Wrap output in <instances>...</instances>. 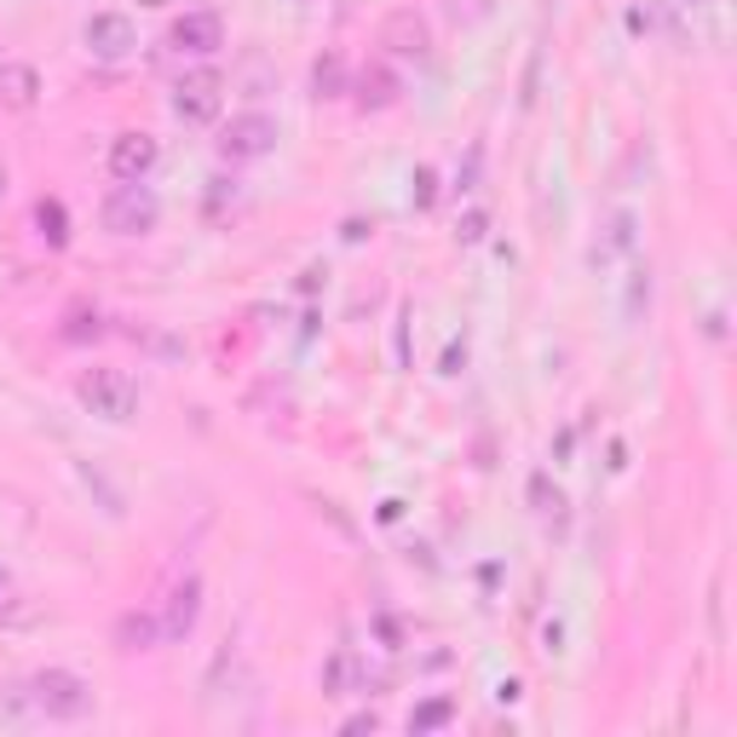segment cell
<instances>
[{
	"mask_svg": "<svg viewBox=\"0 0 737 737\" xmlns=\"http://www.w3.org/2000/svg\"><path fill=\"white\" fill-rule=\"evenodd\" d=\"M29 702L47 715V720H87L92 715V686L70 668H41L36 680H29Z\"/></svg>",
	"mask_w": 737,
	"mask_h": 737,
	"instance_id": "cell-1",
	"label": "cell"
},
{
	"mask_svg": "<svg viewBox=\"0 0 737 737\" xmlns=\"http://www.w3.org/2000/svg\"><path fill=\"white\" fill-rule=\"evenodd\" d=\"M76 397L92 410V415H105V421H132V410H139V381L127 375V368H87V375L76 381Z\"/></svg>",
	"mask_w": 737,
	"mask_h": 737,
	"instance_id": "cell-2",
	"label": "cell"
},
{
	"mask_svg": "<svg viewBox=\"0 0 737 737\" xmlns=\"http://www.w3.org/2000/svg\"><path fill=\"white\" fill-rule=\"evenodd\" d=\"M156 219H161V203L145 179H121L105 196V230H116V237H145V230H156Z\"/></svg>",
	"mask_w": 737,
	"mask_h": 737,
	"instance_id": "cell-3",
	"label": "cell"
},
{
	"mask_svg": "<svg viewBox=\"0 0 737 737\" xmlns=\"http://www.w3.org/2000/svg\"><path fill=\"white\" fill-rule=\"evenodd\" d=\"M225 110V76L219 70H190L179 87H174V116L190 121V127H203Z\"/></svg>",
	"mask_w": 737,
	"mask_h": 737,
	"instance_id": "cell-4",
	"label": "cell"
},
{
	"mask_svg": "<svg viewBox=\"0 0 737 737\" xmlns=\"http://www.w3.org/2000/svg\"><path fill=\"white\" fill-rule=\"evenodd\" d=\"M272 145H277V121L259 116V110L230 116V127L219 132V156L225 161H259V156H272Z\"/></svg>",
	"mask_w": 737,
	"mask_h": 737,
	"instance_id": "cell-5",
	"label": "cell"
},
{
	"mask_svg": "<svg viewBox=\"0 0 737 737\" xmlns=\"http://www.w3.org/2000/svg\"><path fill=\"white\" fill-rule=\"evenodd\" d=\"M381 47L392 52V58H432V29H426V18L415 12V7H397V12H386L381 18Z\"/></svg>",
	"mask_w": 737,
	"mask_h": 737,
	"instance_id": "cell-6",
	"label": "cell"
},
{
	"mask_svg": "<svg viewBox=\"0 0 737 737\" xmlns=\"http://www.w3.org/2000/svg\"><path fill=\"white\" fill-rule=\"evenodd\" d=\"M81 41H87V52H92V58L121 63L132 47H139V29H132V18H121V12H92V18H87V29H81Z\"/></svg>",
	"mask_w": 737,
	"mask_h": 737,
	"instance_id": "cell-7",
	"label": "cell"
},
{
	"mask_svg": "<svg viewBox=\"0 0 737 737\" xmlns=\"http://www.w3.org/2000/svg\"><path fill=\"white\" fill-rule=\"evenodd\" d=\"M167 41H174L179 52L208 58V52H219V47H225V23H219V12H185L174 29H167Z\"/></svg>",
	"mask_w": 737,
	"mask_h": 737,
	"instance_id": "cell-8",
	"label": "cell"
},
{
	"mask_svg": "<svg viewBox=\"0 0 737 737\" xmlns=\"http://www.w3.org/2000/svg\"><path fill=\"white\" fill-rule=\"evenodd\" d=\"M156 167V139L150 132H116L110 139V174L116 179H145Z\"/></svg>",
	"mask_w": 737,
	"mask_h": 737,
	"instance_id": "cell-9",
	"label": "cell"
},
{
	"mask_svg": "<svg viewBox=\"0 0 737 737\" xmlns=\"http://www.w3.org/2000/svg\"><path fill=\"white\" fill-rule=\"evenodd\" d=\"M196 611H203V582H196V577L174 582V593H167V617H161V633H167V640H185V633L196 628Z\"/></svg>",
	"mask_w": 737,
	"mask_h": 737,
	"instance_id": "cell-10",
	"label": "cell"
},
{
	"mask_svg": "<svg viewBox=\"0 0 737 737\" xmlns=\"http://www.w3.org/2000/svg\"><path fill=\"white\" fill-rule=\"evenodd\" d=\"M352 92H357V110H392V105H397V92H404V87H397V76L386 70V63H363Z\"/></svg>",
	"mask_w": 737,
	"mask_h": 737,
	"instance_id": "cell-11",
	"label": "cell"
},
{
	"mask_svg": "<svg viewBox=\"0 0 737 737\" xmlns=\"http://www.w3.org/2000/svg\"><path fill=\"white\" fill-rule=\"evenodd\" d=\"M41 98V76L29 63H0V105L7 110H36Z\"/></svg>",
	"mask_w": 737,
	"mask_h": 737,
	"instance_id": "cell-12",
	"label": "cell"
},
{
	"mask_svg": "<svg viewBox=\"0 0 737 737\" xmlns=\"http://www.w3.org/2000/svg\"><path fill=\"white\" fill-rule=\"evenodd\" d=\"M156 640H167V633H161V622H156L150 611H127V617L116 622V646H121V651H150Z\"/></svg>",
	"mask_w": 737,
	"mask_h": 737,
	"instance_id": "cell-13",
	"label": "cell"
},
{
	"mask_svg": "<svg viewBox=\"0 0 737 737\" xmlns=\"http://www.w3.org/2000/svg\"><path fill=\"white\" fill-rule=\"evenodd\" d=\"M36 237H41L47 248H63V243H70V214H63L58 196H41V203H36Z\"/></svg>",
	"mask_w": 737,
	"mask_h": 737,
	"instance_id": "cell-14",
	"label": "cell"
},
{
	"mask_svg": "<svg viewBox=\"0 0 737 737\" xmlns=\"http://www.w3.org/2000/svg\"><path fill=\"white\" fill-rule=\"evenodd\" d=\"M312 87H317V98H341L346 92V63H341V52H323L312 63Z\"/></svg>",
	"mask_w": 737,
	"mask_h": 737,
	"instance_id": "cell-15",
	"label": "cell"
},
{
	"mask_svg": "<svg viewBox=\"0 0 737 737\" xmlns=\"http://www.w3.org/2000/svg\"><path fill=\"white\" fill-rule=\"evenodd\" d=\"M450 720H455V702H450V697H426V702H415L410 731L421 737V731H439V726H450Z\"/></svg>",
	"mask_w": 737,
	"mask_h": 737,
	"instance_id": "cell-16",
	"label": "cell"
},
{
	"mask_svg": "<svg viewBox=\"0 0 737 737\" xmlns=\"http://www.w3.org/2000/svg\"><path fill=\"white\" fill-rule=\"evenodd\" d=\"M530 501H535V513H548V519H559V508H564V495H559V484L548 473L530 479Z\"/></svg>",
	"mask_w": 737,
	"mask_h": 737,
	"instance_id": "cell-17",
	"label": "cell"
},
{
	"mask_svg": "<svg viewBox=\"0 0 737 737\" xmlns=\"http://www.w3.org/2000/svg\"><path fill=\"white\" fill-rule=\"evenodd\" d=\"M346 686H352V657L341 651V657H328V668H323V691L328 697H346Z\"/></svg>",
	"mask_w": 737,
	"mask_h": 737,
	"instance_id": "cell-18",
	"label": "cell"
},
{
	"mask_svg": "<svg viewBox=\"0 0 737 737\" xmlns=\"http://www.w3.org/2000/svg\"><path fill=\"white\" fill-rule=\"evenodd\" d=\"M63 334H70V341H98V334H105V323H98V312L87 317V312H70V328H63Z\"/></svg>",
	"mask_w": 737,
	"mask_h": 737,
	"instance_id": "cell-19",
	"label": "cell"
},
{
	"mask_svg": "<svg viewBox=\"0 0 737 737\" xmlns=\"http://www.w3.org/2000/svg\"><path fill=\"white\" fill-rule=\"evenodd\" d=\"M484 230H490V214L484 208H466L461 214V243H484Z\"/></svg>",
	"mask_w": 737,
	"mask_h": 737,
	"instance_id": "cell-20",
	"label": "cell"
},
{
	"mask_svg": "<svg viewBox=\"0 0 737 737\" xmlns=\"http://www.w3.org/2000/svg\"><path fill=\"white\" fill-rule=\"evenodd\" d=\"M415 208H432V196H439V174H432V167H415Z\"/></svg>",
	"mask_w": 737,
	"mask_h": 737,
	"instance_id": "cell-21",
	"label": "cell"
},
{
	"mask_svg": "<svg viewBox=\"0 0 737 737\" xmlns=\"http://www.w3.org/2000/svg\"><path fill=\"white\" fill-rule=\"evenodd\" d=\"M375 726H381V720H375V709H368V715H352L341 731H352V737H357V731H375Z\"/></svg>",
	"mask_w": 737,
	"mask_h": 737,
	"instance_id": "cell-22",
	"label": "cell"
},
{
	"mask_svg": "<svg viewBox=\"0 0 737 737\" xmlns=\"http://www.w3.org/2000/svg\"><path fill=\"white\" fill-rule=\"evenodd\" d=\"M341 237H346V243H363V237H368V225H363V219H346Z\"/></svg>",
	"mask_w": 737,
	"mask_h": 737,
	"instance_id": "cell-23",
	"label": "cell"
},
{
	"mask_svg": "<svg viewBox=\"0 0 737 737\" xmlns=\"http://www.w3.org/2000/svg\"><path fill=\"white\" fill-rule=\"evenodd\" d=\"M139 7H174V0H139Z\"/></svg>",
	"mask_w": 737,
	"mask_h": 737,
	"instance_id": "cell-24",
	"label": "cell"
},
{
	"mask_svg": "<svg viewBox=\"0 0 737 737\" xmlns=\"http://www.w3.org/2000/svg\"><path fill=\"white\" fill-rule=\"evenodd\" d=\"M0 196H7V161H0Z\"/></svg>",
	"mask_w": 737,
	"mask_h": 737,
	"instance_id": "cell-25",
	"label": "cell"
}]
</instances>
